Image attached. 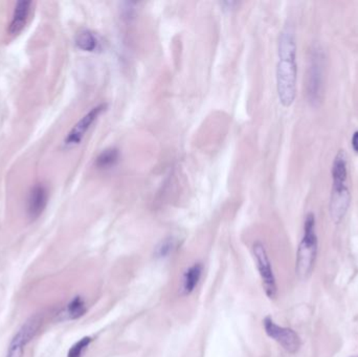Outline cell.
Returning <instances> with one entry per match:
<instances>
[{"label": "cell", "mask_w": 358, "mask_h": 357, "mask_svg": "<svg viewBox=\"0 0 358 357\" xmlns=\"http://www.w3.org/2000/svg\"><path fill=\"white\" fill-rule=\"evenodd\" d=\"M278 62L276 65V90L284 107H290L297 96V41L294 27L286 23L278 39Z\"/></svg>", "instance_id": "6da1fadb"}, {"label": "cell", "mask_w": 358, "mask_h": 357, "mask_svg": "<svg viewBox=\"0 0 358 357\" xmlns=\"http://www.w3.org/2000/svg\"><path fill=\"white\" fill-rule=\"evenodd\" d=\"M332 190H331L330 212L331 219L335 224H339L347 215L351 205V192L348 182V161L345 150H339L335 155L332 163Z\"/></svg>", "instance_id": "7a4b0ae2"}, {"label": "cell", "mask_w": 358, "mask_h": 357, "mask_svg": "<svg viewBox=\"0 0 358 357\" xmlns=\"http://www.w3.org/2000/svg\"><path fill=\"white\" fill-rule=\"evenodd\" d=\"M318 238L315 231V216L309 213L304 224V235L297 247L295 272L301 281L311 277L318 259Z\"/></svg>", "instance_id": "3957f363"}, {"label": "cell", "mask_w": 358, "mask_h": 357, "mask_svg": "<svg viewBox=\"0 0 358 357\" xmlns=\"http://www.w3.org/2000/svg\"><path fill=\"white\" fill-rule=\"evenodd\" d=\"M308 102L313 107H320L325 96V54L318 45L310 54L307 75Z\"/></svg>", "instance_id": "277c9868"}, {"label": "cell", "mask_w": 358, "mask_h": 357, "mask_svg": "<svg viewBox=\"0 0 358 357\" xmlns=\"http://www.w3.org/2000/svg\"><path fill=\"white\" fill-rule=\"evenodd\" d=\"M263 325L266 335L280 344L285 351L295 354L301 349V337L293 329L278 326L270 316L264 319Z\"/></svg>", "instance_id": "5b68a950"}, {"label": "cell", "mask_w": 358, "mask_h": 357, "mask_svg": "<svg viewBox=\"0 0 358 357\" xmlns=\"http://www.w3.org/2000/svg\"><path fill=\"white\" fill-rule=\"evenodd\" d=\"M253 251L266 296L269 299H274L276 297V293H278V286H276V277H274L271 263H270L265 247H264L263 243L255 242L253 245Z\"/></svg>", "instance_id": "8992f818"}, {"label": "cell", "mask_w": 358, "mask_h": 357, "mask_svg": "<svg viewBox=\"0 0 358 357\" xmlns=\"http://www.w3.org/2000/svg\"><path fill=\"white\" fill-rule=\"evenodd\" d=\"M106 109L107 104H104V103L96 105L94 108L90 109V110L71 128L70 131L67 134L64 143H63L65 148H73V147L81 144L82 140L85 138L86 133L89 131L91 126L96 123V119H98V117H100Z\"/></svg>", "instance_id": "52a82bcc"}, {"label": "cell", "mask_w": 358, "mask_h": 357, "mask_svg": "<svg viewBox=\"0 0 358 357\" xmlns=\"http://www.w3.org/2000/svg\"><path fill=\"white\" fill-rule=\"evenodd\" d=\"M48 191L43 184H36L29 191L27 199V217L31 220H36L42 215L47 207Z\"/></svg>", "instance_id": "ba28073f"}, {"label": "cell", "mask_w": 358, "mask_h": 357, "mask_svg": "<svg viewBox=\"0 0 358 357\" xmlns=\"http://www.w3.org/2000/svg\"><path fill=\"white\" fill-rule=\"evenodd\" d=\"M31 6H33V2L24 1V0L18 1L15 4L8 29L10 36H18L23 31L27 21H29Z\"/></svg>", "instance_id": "9c48e42d"}, {"label": "cell", "mask_w": 358, "mask_h": 357, "mask_svg": "<svg viewBox=\"0 0 358 357\" xmlns=\"http://www.w3.org/2000/svg\"><path fill=\"white\" fill-rule=\"evenodd\" d=\"M201 275H202V265L200 263H195L184 272L181 286V291L184 296H188L194 291L200 280Z\"/></svg>", "instance_id": "30bf717a"}, {"label": "cell", "mask_w": 358, "mask_h": 357, "mask_svg": "<svg viewBox=\"0 0 358 357\" xmlns=\"http://www.w3.org/2000/svg\"><path fill=\"white\" fill-rule=\"evenodd\" d=\"M75 45L83 52H94L98 48V41L96 36L88 29L79 31L75 36Z\"/></svg>", "instance_id": "8fae6325"}, {"label": "cell", "mask_w": 358, "mask_h": 357, "mask_svg": "<svg viewBox=\"0 0 358 357\" xmlns=\"http://www.w3.org/2000/svg\"><path fill=\"white\" fill-rule=\"evenodd\" d=\"M86 304L81 297H75L68 304L64 312L61 314L63 320H77L86 314Z\"/></svg>", "instance_id": "7c38bea8"}, {"label": "cell", "mask_w": 358, "mask_h": 357, "mask_svg": "<svg viewBox=\"0 0 358 357\" xmlns=\"http://www.w3.org/2000/svg\"><path fill=\"white\" fill-rule=\"evenodd\" d=\"M119 159V152L117 149L109 148L100 152V154L96 157V166L98 169H108L117 165Z\"/></svg>", "instance_id": "4fadbf2b"}, {"label": "cell", "mask_w": 358, "mask_h": 357, "mask_svg": "<svg viewBox=\"0 0 358 357\" xmlns=\"http://www.w3.org/2000/svg\"><path fill=\"white\" fill-rule=\"evenodd\" d=\"M29 343V341H27V337L19 329L13 337L12 341H10V345H8L6 357H22L24 347Z\"/></svg>", "instance_id": "5bb4252c"}, {"label": "cell", "mask_w": 358, "mask_h": 357, "mask_svg": "<svg viewBox=\"0 0 358 357\" xmlns=\"http://www.w3.org/2000/svg\"><path fill=\"white\" fill-rule=\"evenodd\" d=\"M176 249V240L174 238H167L165 240L161 241L158 245H157L156 251H155V255L158 258H165L173 253L174 249Z\"/></svg>", "instance_id": "9a60e30c"}, {"label": "cell", "mask_w": 358, "mask_h": 357, "mask_svg": "<svg viewBox=\"0 0 358 357\" xmlns=\"http://www.w3.org/2000/svg\"><path fill=\"white\" fill-rule=\"evenodd\" d=\"M91 337H88L80 340L79 342H77V343L69 349L67 357H81L83 352L85 351L86 348L91 343Z\"/></svg>", "instance_id": "2e32d148"}, {"label": "cell", "mask_w": 358, "mask_h": 357, "mask_svg": "<svg viewBox=\"0 0 358 357\" xmlns=\"http://www.w3.org/2000/svg\"><path fill=\"white\" fill-rule=\"evenodd\" d=\"M351 144L353 150L358 153V130L354 132L353 136H352Z\"/></svg>", "instance_id": "e0dca14e"}, {"label": "cell", "mask_w": 358, "mask_h": 357, "mask_svg": "<svg viewBox=\"0 0 358 357\" xmlns=\"http://www.w3.org/2000/svg\"><path fill=\"white\" fill-rule=\"evenodd\" d=\"M349 357H358V354H357V356H349Z\"/></svg>", "instance_id": "ac0fdd59"}]
</instances>
